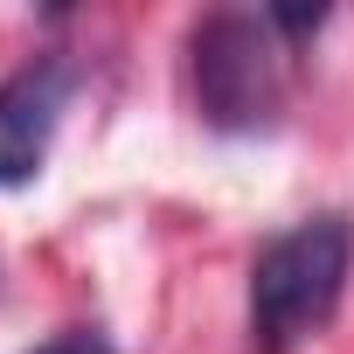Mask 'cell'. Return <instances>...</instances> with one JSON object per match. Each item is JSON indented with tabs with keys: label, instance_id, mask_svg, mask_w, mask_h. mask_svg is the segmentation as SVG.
Returning a JSON list of instances; mask_svg holds the SVG:
<instances>
[{
	"label": "cell",
	"instance_id": "277c9868",
	"mask_svg": "<svg viewBox=\"0 0 354 354\" xmlns=\"http://www.w3.org/2000/svg\"><path fill=\"white\" fill-rule=\"evenodd\" d=\"M35 354H111V340H104L97 326H70V333H56V340H42Z\"/></svg>",
	"mask_w": 354,
	"mask_h": 354
},
{
	"label": "cell",
	"instance_id": "6da1fadb",
	"mask_svg": "<svg viewBox=\"0 0 354 354\" xmlns=\"http://www.w3.org/2000/svg\"><path fill=\"white\" fill-rule=\"evenodd\" d=\"M354 271V223L347 216H306L285 236H271L250 264V347L292 354L340 313Z\"/></svg>",
	"mask_w": 354,
	"mask_h": 354
},
{
	"label": "cell",
	"instance_id": "7a4b0ae2",
	"mask_svg": "<svg viewBox=\"0 0 354 354\" xmlns=\"http://www.w3.org/2000/svg\"><path fill=\"white\" fill-rule=\"evenodd\" d=\"M188 77H195V111L202 125L250 139L285 118V42L264 15L223 8L195 21L188 35Z\"/></svg>",
	"mask_w": 354,
	"mask_h": 354
},
{
	"label": "cell",
	"instance_id": "3957f363",
	"mask_svg": "<svg viewBox=\"0 0 354 354\" xmlns=\"http://www.w3.org/2000/svg\"><path fill=\"white\" fill-rule=\"evenodd\" d=\"M63 104H70V63L56 56H28L15 77H0V188H28L49 167Z\"/></svg>",
	"mask_w": 354,
	"mask_h": 354
}]
</instances>
